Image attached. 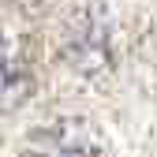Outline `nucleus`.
I'll return each instance as SVG.
<instances>
[{"instance_id": "nucleus-3", "label": "nucleus", "mask_w": 157, "mask_h": 157, "mask_svg": "<svg viewBox=\"0 0 157 157\" xmlns=\"http://www.w3.org/2000/svg\"><path fill=\"white\" fill-rule=\"evenodd\" d=\"M34 90V67L15 37L0 34V116L19 109Z\"/></svg>"}, {"instance_id": "nucleus-2", "label": "nucleus", "mask_w": 157, "mask_h": 157, "mask_svg": "<svg viewBox=\"0 0 157 157\" xmlns=\"http://www.w3.org/2000/svg\"><path fill=\"white\" fill-rule=\"evenodd\" d=\"M19 157H101L90 139V131L75 120H56L45 127H34L26 135Z\"/></svg>"}, {"instance_id": "nucleus-1", "label": "nucleus", "mask_w": 157, "mask_h": 157, "mask_svg": "<svg viewBox=\"0 0 157 157\" xmlns=\"http://www.w3.org/2000/svg\"><path fill=\"white\" fill-rule=\"evenodd\" d=\"M60 60L75 75H105L112 64V23L101 8H78L60 30Z\"/></svg>"}, {"instance_id": "nucleus-4", "label": "nucleus", "mask_w": 157, "mask_h": 157, "mask_svg": "<svg viewBox=\"0 0 157 157\" xmlns=\"http://www.w3.org/2000/svg\"><path fill=\"white\" fill-rule=\"evenodd\" d=\"M52 0H0V11L4 15H15V19H41L49 15Z\"/></svg>"}]
</instances>
